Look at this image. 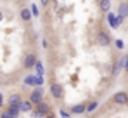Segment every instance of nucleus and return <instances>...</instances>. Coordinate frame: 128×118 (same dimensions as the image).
I'll list each match as a JSON object with an SVG mask.
<instances>
[{
    "label": "nucleus",
    "mask_w": 128,
    "mask_h": 118,
    "mask_svg": "<svg viewBox=\"0 0 128 118\" xmlns=\"http://www.w3.org/2000/svg\"><path fill=\"white\" fill-rule=\"evenodd\" d=\"M21 102H22L21 94H12V96H9V99H7V106H18L19 108Z\"/></svg>",
    "instance_id": "nucleus-8"
},
{
    "label": "nucleus",
    "mask_w": 128,
    "mask_h": 118,
    "mask_svg": "<svg viewBox=\"0 0 128 118\" xmlns=\"http://www.w3.org/2000/svg\"><path fill=\"white\" fill-rule=\"evenodd\" d=\"M48 2H50V0H40V4H42L43 7H45V5H48Z\"/></svg>",
    "instance_id": "nucleus-25"
},
{
    "label": "nucleus",
    "mask_w": 128,
    "mask_h": 118,
    "mask_svg": "<svg viewBox=\"0 0 128 118\" xmlns=\"http://www.w3.org/2000/svg\"><path fill=\"white\" fill-rule=\"evenodd\" d=\"M7 109L12 113V116H14V118H18L19 115H21V109H19L18 106H7Z\"/></svg>",
    "instance_id": "nucleus-17"
},
{
    "label": "nucleus",
    "mask_w": 128,
    "mask_h": 118,
    "mask_svg": "<svg viewBox=\"0 0 128 118\" xmlns=\"http://www.w3.org/2000/svg\"><path fill=\"white\" fill-rule=\"evenodd\" d=\"M114 45H116V49H120V50H121V49L125 47V43H123V40H116V42H114Z\"/></svg>",
    "instance_id": "nucleus-19"
},
{
    "label": "nucleus",
    "mask_w": 128,
    "mask_h": 118,
    "mask_svg": "<svg viewBox=\"0 0 128 118\" xmlns=\"http://www.w3.org/2000/svg\"><path fill=\"white\" fill-rule=\"evenodd\" d=\"M35 113H38L40 116H47V115H50V104L48 102H45V101H42L40 104H36V108L33 109Z\"/></svg>",
    "instance_id": "nucleus-6"
},
{
    "label": "nucleus",
    "mask_w": 128,
    "mask_h": 118,
    "mask_svg": "<svg viewBox=\"0 0 128 118\" xmlns=\"http://www.w3.org/2000/svg\"><path fill=\"white\" fill-rule=\"evenodd\" d=\"M97 43H99L100 47L111 45V37H109V33H106L104 30H100V31L97 33Z\"/></svg>",
    "instance_id": "nucleus-5"
},
{
    "label": "nucleus",
    "mask_w": 128,
    "mask_h": 118,
    "mask_svg": "<svg viewBox=\"0 0 128 118\" xmlns=\"http://www.w3.org/2000/svg\"><path fill=\"white\" fill-rule=\"evenodd\" d=\"M35 71H36V73H35L36 77H43V75H45V68H43L42 61H36V64H35Z\"/></svg>",
    "instance_id": "nucleus-13"
},
{
    "label": "nucleus",
    "mask_w": 128,
    "mask_h": 118,
    "mask_svg": "<svg viewBox=\"0 0 128 118\" xmlns=\"http://www.w3.org/2000/svg\"><path fill=\"white\" fill-rule=\"evenodd\" d=\"M31 16H38V9H36V5H31Z\"/></svg>",
    "instance_id": "nucleus-20"
},
{
    "label": "nucleus",
    "mask_w": 128,
    "mask_h": 118,
    "mask_svg": "<svg viewBox=\"0 0 128 118\" xmlns=\"http://www.w3.org/2000/svg\"><path fill=\"white\" fill-rule=\"evenodd\" d=\"M99 7L102 12H109L111 9V0H99Z\"/></svg>",
    "instance_id": "nucleus-15"
},
{
    "label": "nucleus",
    "mask_w": 128,
    "mask_h": 118,
    "mask_svg": "<svg viewBox=\"0 0 128 118\" xmlns=\"http://www.w3.org/2000/svg\"><path fill=\"white\" fill-rule=\"evenodd\" d=\"M19 16H21V19L24 21V23H30L31 21V11L28 9V7H24V9H21V12H19Z\"/></svg>",
    "instance_id": "nucleus-12"
},
{
    "label": "nucleus",
    "mask_w": 128,
    "mask_h": 118,
    "mask_svg": "<svg viewBox=\"0 0 128 118\" xmlns=\"http://www.w3.org/2000/svg\"><path fill=\"white\" fill-rule=\"evenodd\" d=\"M45 118H56V116H54V115H47Z\"/></svg>",
    "instance_id": "nucleus-27"
},
{
    "label": "nucleus",
    "mask_w": 128,
    "mask_h": 118,
    "mask_svg": "<svg viewBox=\"0 0 128 118\" xmlns=\"http://www.w3.org/2000/svg\"><path fill=\"white\" fill-rule=\"evenodd\" d=\"M85 108L86 104L85 102H80V104H74V106H71V115H82V113H85Z\"/></svg>",
    "instance_id": "nucleus-10"
},
{
    "label": "nucleus",
    "mask_w": 128,
    "mask_h": 118,
    "mask_svg": "<svg viewBox=\"0 0 128 118\" xmlns=\"http://www.w3.org/2000/svg\"><path fill=\"white\" fill-rule=\"evenodd\" d=\"M4 104H5V97H4V94H0V109L4 108Z\"/></svg>",
    "instance_id": "nucleus-22"
},
{
    "label": "nucleus",
    "mask_w": 128,
    "mask_h": 118,
    "mask_svg": "<svg viewBox=\"0 0 128 118\" xmlns=\"http://www.w3.org/2000/svg\"><path fill=\"white\" fill-rule=\"evenodd\" d=\"M97 108H99V102H97V101H90V102L86 104V108H85V113H94Z\"/></svg>",
    "instance_id": "nucleus-16"
},
{
    "label": "nucleus",
    "mask_w": 128,
    "mask_h": 118,
    "mask_svg": "<svg viewBox=\"0 0 128 118\" xmlns=\"http://www.w3.org/2000/svg\"><path fill=\"white\" fill-rule=\"evenodd\" d=\"M35 80H36V77H35V75H28V77H24L22 83H24L26 87H35Z\"/></svg>",
    "instance_id": "nucleus-14"
},
{
    "label": "nucleus",
    "mask_w": 128,
    "mask_h": 118,
    "mask_svg": "<svg viewBox=\"0 0 128 118\" xmlns=\"http://www.w3.org/2000/svg\"><path fill=\"white\" fill-rule=\"evenodd\" d=\"M112 102L118 104V106H126V104H128V94H126V92H123V90L116 92V94L112 96Z\"/></svg>",
    "instance_id": "nucleus-4"
},
{
    "label": "nucleus",
    "mask_w": 128,
    "mask_h": 118,
    "mask_svg": "<svg viewBox=\"0 0 128 118\" xmlns=\"http://www.w3.org/2000/svg\"><path fill=\"white\" fill-rule=\"evenodd\" d=\"M0 118H14V116H12V113H10L7 108H2V111H0Z\"/></svg>",
    "instance_id": "nucleus-18"
},
{
    "label": "nucleus",
    "mask_w": 128,
    "mask_h": 118,
    "mask_svg": "<svg viewBox=\"0 0 128 118\" xmlns=\"http://www.w3.org/2000/svg\"><path fill=\"white\" fill-rule=\"evenodd\" d=\"M45 97V90H43V87H36V89H33L31 90V94H30V102L33 104V106H36V104H40Z\"/></svg>",
    "instance_id": "nucleus-1"
},
{
    "label": "nucleus",
    "mask_w": 128,
    "mask_h": 118,
    "mask_svg": "<svg viewBox=\"0 0 128 118\" xmlns=\"http://www.w3.org/2000/svg\"><path fill=\"white\" fill-rule=\"evenodd\" d=\"M118 16L120 18H128V2H121L120 7H118Z\"/></svg>",
    "instance_id": "nucleus-11"
},
{
    "label": "nucleus",
    "mask_w": 128,
    "mask_h": 118,
    "mask_svg": "<svg viewBox=\"0 0 128 118\" xmlns=\"http://www.w3.org/2000/svg\"><path fill=\"white\" fill-rule=\"evenodd\" d=\"M36 61H38V56H36L35 52L26 54V56H24V61H22V68H24V70H33L35 64H36Z\"/></svg>",
    "instance_id": "nucleus-2"
},
{
    "label": "nucleus",
    "mask_w": 128,
    "mask_h": 118,
    "mask_svg": "<svg viewBox=\"0 0 128 118\" xmlns=\"http://www.w3.org/2000/svg\"><path fill=\"white\" fill-rule=\"evenodd\" d=\"M50 94H52V97L56 99V101H61L64 97V89L61 83H52L50 85Z\"/></svg>",
    "instance_id": "nucleus-3"
},
{
    "label": "nucleus",
    "mask_w": 128,
    "mask_h": 118,
    "mask_svg": "<svg viewBox=\"0 0 128 118\" xmlns=\"http://www.w3.org/2000/svg\"><path fill=\"white\" fill-rule=\"evenodd\" d=\"M19 109H21V113H33L35 106H33L30 101H24V99H22V102L19 104Z\"/></svg>",
    "instance_id": "nucleus-9"
},
{
    "label": "nucleus",
    "mask_w": 128,
    "mask_h": 118,
    "mask_svg": "<svg viewBox=\"0 0 128 118\" xmlns=\"http://www.w3.org/2000/svg\"><path fill=\"white\" fill-rule=\"evenodd\" d=\"M33 118H42V116H40L38 113H33Z\"/></svg>",
    "instance_id": "nucleus-26"
},
{
    "label": "nucleus",
    "mask_w": 128,
    "mask_h": 118,
    "mask_svg": "<svg viewBox=\"0 0 128 118\" xmlns=\"http://www.w3.org/2000/svg\"><path fill=\"white\" fill-rule=\"evenodd\" d=\"M61 116H62V118H69V116H71V113H68L66 109H61Z\"/></svg>",
    "instance_id": "nucleus-21"
},
{
    "label": "nucleus",
    "mask_w": 128,
    "mask_h": 118,
    "mask_svg": "<svg viewBox=\"0 0 128 118\" xmlns=\"http://www.w3.org/2000/svg\"><path fill=\"white\" fill-rule=\"evenodd\" d=\"M125 59H126V56H123L121 59H118V61H116V64H114V68H112V77H118V75H120V71L125 68Z\"/></svg>",
    "instance_id": "nucleus-7"
},
{
    "label": "nucleus",
    "mask_w": 128,
    "mask_h": 118,
    "mask_svg": "<svg viewBox=\"0 0 128 118\" xmlns=\"http://www.w3.org/2000/svg\"><path fill=\"white\" fill-rule=\"evenodd\" d=\"M42 47H43V49H47V47H48V42H47L45 38L42 40Z\"/></svg>",
    "instance_id": "nucleus-23"
},
{
    "label": "nucleus",
    "mask_w": 128,
    "mask_h": 118,
    "mask_svg": "<svg viewBox=\"0 0 128 118\" xmlns=\"http://www.w3.org/2000/svg\"><path fill=\"white\" fill-rule=\"evenodd\" d=\"M125 71H128V54H126V59H125V68H123Z\"/></svg>",
    "instance_id": "nucleus-24"
}]
</instances>
